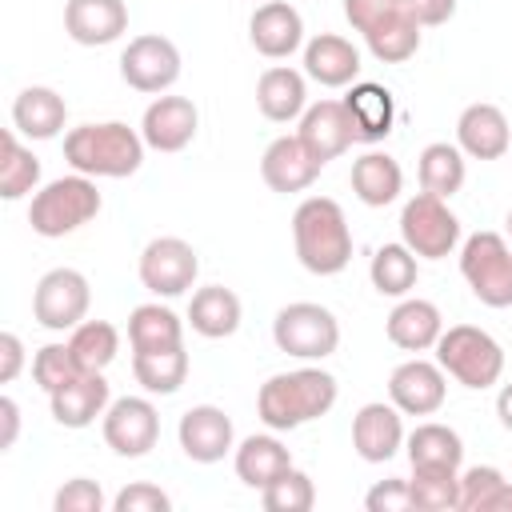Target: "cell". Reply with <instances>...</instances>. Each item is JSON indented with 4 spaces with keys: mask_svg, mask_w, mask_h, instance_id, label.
Returning a JSON list of instances; mask_svg holds the SVG:
<instances>
[{
    "mask_svg": "<svg viewBox=\"0 0 512 512\" xmlns=\"http://www.w3.org/2000/svg\"><path fill=\"white\" fill-rule=\"evenodd\" d=\"M336 396H340V388H336L332 372H324V368H292V372H276V376H268L260 384L256 416L272 432H292V428L332 412Z\"/></svg>",
    "mask_w": 512,
    "mask_h": 512,
    "instance_id": "1",
    "label": "cell"
},
{
    "mask_svg": "<svg viewBox=\"0 0 512 512\" xmlns=\"http://www.w3.org/2000/svg\"><path fill=\"white\" fill-rule=\"evenodd\" d=\"M292 244L296 260L312 276H336L352 260V228L344 208L332 196H308L292 212Z\"/></svg>",
    "mask_w": 512,
    "mask_h": 512,
    "instance_id": "2",
    "label": "cell"
},
{
    "mask_svg": "<svg viewBox=\"0 0 512 512\" xmlns=\"http://www.w3.org/2000/svg\"><path fill=\"white\" fill-rule=\"evenodd\" d=\"M144 136L128 128L124 120L104 124H80L64 136V160L84 176H108L124 180L144 164Z\"/></svg>",
    "mask_w": 512,
    "mask_h": 512,
    "instance_id": "3",
    "label": "cell"
},
{
    "mask_svg": "<svg viewBox=\"0 0 512 512\" xmlns=\"http://www.w3.org/2000/svg\"><path fill=\"white\" fill-rule=\"evenodd\" d=\"M344 16L380 64H404L420 48V20L404 0H344Z\"/></svg>",
    "mask_w": 512,
    "mask_h": 512,
    "instance_id": "4",
    "label": "cell"
},
{
    "mask_svg": "<svg viewBox=\"0 0 512 512\" xmlns=\"http://www.w3.org/2000/svg\"><path fill=\"white\" fill-rule=\"evenodd\" d=\"M100 192L92 184V176L84 172H72V176H60V180H48L44 188L32 192V204H28V224L36 236L44 240H60L76 228H84L88 220H96L100 212Z\"/></svg>",
    "mask_w": 512,
    "mask_h": 512,
    "instance_id": "5",
    "label": "cell"
},
{
    "mask_svg": "<svg viewBox=\"0 0 512 512\" xmlns=\"http://www.w3.org/2000/svg\"><path fill=\"white\" fill-rule=\"evenodd\" d=\"M436 364L444 368V376H452L464 388H492L504 372V348L496 344L492 332L476 328V324H452L440 332L436 340Z\"/></svg>",
    "mask_w": 512,
    "mask_h": 512,
    "instance_id": "6",
    "label": "cell"
},
{
    "mask_svg": "<svg viewBox=\"0 0 512 512\" xmlns=\"http://www.w3.org/2000/svg\"><path fill=\"white\" fill-rule=\"evenodd\" d=\"M460 276L488 308H512V244L500 232H472L460 248Z\"/></svg>",
    "mask_w": 512,
    "mask_h": 512,
    "instance_id": "7",
    "label": "cell"
},
{
    "mask_svg": "<svg viewBox=\"0 0 512 512\" xmlns=\"http://www.w3.org/2000/svg\"><path fill=\"white\" fill-rule=\"evenodd\" d=\"M272 340H276L280 352H288L296 360H324L340 344V324L324 304L296 300V304H284L276 312Z\"/></svg>",
    "mask_w": 512,
    "mask_h": 512,
    "instance_id": "8",
    "label": "cell"
},
{
    "mask_svg": "<svg viewBox=\"0 0 512 512\" xmlns=\"http://www.w3.org/2000/svg\"><path fill=\"white\" fill-rule=\"evenodd\" d=\"M400 240L424 260H444L460 244V220L444 196L416 192L400 208Z\"/></svg>",
    "mask_w": 512,
    "mask_h": 512,
    "instance_id": "9",
    "label": "cell"
},
{
    "mask_svg": "<svg viewBox=\"0 0 512 512\" xmlns=\"http://www.w3.org/2000/svg\"><path fill=\"white\" fill-rule=\"evenodd\" d=\"M88 304H92V288L88 276L76 268H52L36 280L32 316L48 332H72L88 316Z\"/></svg>",
    "mask_w": 512,
    "mask_h": 512,
    "instance_id": "10",
    "label": "cell"
},
{
    "mask_svg": "<svg viewBox=\"0 0 512 512\" xmlns=\"http://www.w3.org/2000/svg\"><path fill=\"white\" fill-rule=\"evenodd\" d=\"M120 76L128 88L160 96L180 80V52L168 36L144 32V36L128 40V48L120 52Z\"/></svg>",
    "mask_w": 512,
    "mask_h": 512,
    "instance_id": "11",
    "label": "cell"
},
{
    "mask_svg": "<svg viewBox=\"0 0 512 512\" xmlns=\"http://www.w3.org/2000/svg\"><path fill=\"white\" fill-rule=\"evenodd\" d=\"M136 272H140V284L152 296H184L196 284L200 260H196V248L188 240H180V236H156V240L144 244Z\"/></svg>",
    "mask_w": 512,
    "mask_h": 512,
    "instance_id": "12",
    "label": "cell"
},
{
    "mask_svg": "<svg viewBox=\"0 0 512 512\" xmlns=\"http://www.w3.org/2000/svg\"><path fill=\"white\" fill-rule=\"evenodd\" d=\"M160 440V416L152 408V400L144 396H120L108 404L104 412V444L124 456V460H136V456H148Z\"/></svg>",
    "mask_w": 512,
    "mask_h": 512,
    "instance_id": "13",
    "label": "cell"
},
{
    "mask_svg": "<svg viewBox=\"0 0 512 512\" xmlns=\"http://www.w3.org/2000/svg\"><path fill=\"white\" fill-rule=\"evenodd\" d=\"M444 396H448V380H444V368L432 360H420V356L404 360L388 376V400L404 416H432L440 412Z\"/></svg>",
    "mask_w": 512,
    "mask_h": 512,
    "instance_id": "14",
    "label": "cell"
},
{
    "mask_svg": "<svg viewBox=\"0 0 512 512\" xmlns=\"http://www.w3.org/2000/svg\"><path fill=\"white\" fill-rule=\"evenodd\" d=\"M296 136H300V144L320 164L344 156L356 144V128H352V116H348L344 100H316V104H308L304 116H300Z\"/></svg>",
    "mask_w": 512,
    "mask_h": 512,
    "instance_id": "15",
    "label": "cell"
},
{
    "mask_svg": "<svg viewBox=\"0 0 512 512\" xmlns=\"http://www.w3.org/2000/svg\"><path fill=\"white\" fill-rule=\"evenodd\" d=\"M176 436H180V448H184L188 460H196V464H216V460H224V456L232 452L236 428H232V420H228L224 408H216V404H196V408H188V412L180 416Z\"/></svg>",
    "mask_w": 512,
    "mask_h": 512,
    "instance_id": "16",
    "label": "cell"
},
{
    "mask_svg": "<svg viewBox=\"0 0 512 512\" xmlns=\"http://www.w3.org/2000/svg\"><path fill=\"white\" fill-rule=\"evenodd\" d=\"M196 124H200V112H196V104L188 96H156L144 108L140 136L156 152H180V148L192 144Z\"/></svg>",
    "mask_w": 512,
    "mask_h": 512,
    "instance_id": "17",
    "label": "cell"
},
{
    "mask_svg": "<svg viewBox=\"0 0 512 512\" xmlns=\"http://www.w3.org/2000/svg\"><path fill=\"white\" fill-rule=\"evenodd\" d=\"M404 412L396 404H384V400H372L364 404L356 416H352V448L360 460L368 464H384L400 452L404 444Z\"/></svg>",
    "mask_w": 512,
    "mask_h": 512,
    "instance_id": "18",
    "label": "cell"
},
{
    "mask_svg": "<svg viewBox=\"0 0 512 512\" xmlns=\"http://www.w3.org/2000/svg\"><path fill=\"white\" fill-rule=\"evenodd\" d=\"M64 32L84 48L116 44L128 32V4L124 0H68Z\"/></svg>",
    "mask_w": 512,
    "mask_h": 512,
    "instance_id": "19",
    "label": "cell"
},
{
    "mask_svg": "<svg viewBox=\"0 0 512 512\" xmlns=\"http://www.w3.org/2000/svg\"><path fill=\"white\" fill-rule=\"evenodd\" d=\"M248 40L260 56L284 60L304 44V20L288 0H264L248 20Z\"/></svg>",
    "mask_w": 512,
    "mask_h": 512,
    "instance_id": "20",
    "label": "cell"
},
{
    "mask_svg": "<svg viewBox=\"0 0 512 512\" xmlns=\"http://www.w3.org/2000/svg\"><path fill=\"white\" fill-rule=\"evenodd\" d=\"M52 400V420L64 428H88L96 424V416L108 412L112 404V388L104 380V372H80L68 384H60L56 392H48Z\"/></svg>",
    "mask_w": 512,
    "mask_h": 512,
    "instance_id": "21",
    "label": "cell"
},
{
    "mask_svg": "<svg viewBox=\"0 0 512 512\" xmlns=\"http://www.w3.org/2000/svg\"><path fill=\"white\" fill-rule=\"evenodd\" d=\"M456 144L472 160H500L512 148V128L508 116L496 104H468L456 120Z\"/></svg>",
    "mask_w": 512,
    "mask_h": 512,
    "instance_id": "22",
    "label": "cell"
},
{
    "mask_svg": "<svg viewBox=\"0 0 512 512\" xmlns=\"http://www.w3.org/2000/svg\"><path fill=\"white\" fill-rule=\"evenodd\" d=\"M320 160L300 144V136H276L260 156V176L272 192H304L320 176Z\"/></svg>",
    "mask_w": 512,
    "mask_h": 512,
    "instance_id": "23",
    "label": "cell"
},
{
    "mask_svg": "<svg viewBox=\"0 0 512 512\" xmlns=\"http://www.w3.org/2000/svg\"><path fill=\"white\" fill-rule=\"evenodd\" d=\"M384 332L404 352H428V348H436V340L444 332V316H440V308L432 300L400 296V304L388 312Z\"/></svg>",
    "mask_w": 512,
    "mask_h": 512,
    "instance_id": "24",
    "label": "cell"
},
{
    "mask_svg": "<svg viewBox=\"0 0 512 512\" xmlns=\"http://www.w3.org/2000/svg\"><path fill=\"white\" fill-rule=\"evenodd\" d=\"M304 72L324 88H344L360 76V52L336 32H320L304 44Z\"/></svg>",
    "mask_w": 512,
    "mask_h": 512,
    "instance_id": "25",
    "label": "cell"
},
{
    "mask_svg": "<svg viewBox=\"0 0 512 512\" xmlns=\"http://www.w3.org/2000/svg\"><path fill=\"white\" fill-rule=\"evenodd\" d=\"M344 108H348V116H352V128H356V140H360V144L384 140V136L392 132V124H396V100H392V92H388L384 84H376V80L352 84L348 96H344Z\"/></svg>",
    "mask_w": 512,
    "mask_h": 512,
    "instance_id": "26",
    "label": "cell"
},
{
    "mask_svg": "<svg viewBox=\"0 0 512 512\" xmlns=\"http://www.w3.org/2000/svg\"><path fill=\"white\" fill-rule=\"evenodd\" d=\"M256 108L264 112V120L272 124H288V120H300L304 108H308V88H304V76L296 68H264L260 80H256Z\"/></svg>",
    "mask_w": 512,
    "mask_h": 512,
    "instance_id": "27",
    "label": "cell"
},
{
    "mask_svg": "<svg viewBox=\"0 0 512 512\" xmlns=\"http://www.w3.org/2000/svg\"><path fill=\"white\" fill-rule=\"evenodd\" d=\"M64 120H68V104L56 88L32 84L12 100V124L28 140H52L64 128Z\"/></svg>",
    "mask_w": 512,
    "mask_h": 512,
    "instance_id": "28",
    "label": "cell"
},
{
    "mask_svg": "<svg viewBox=\"0 0 512 512\" xmlns=\"http://www.w3.org/2000/svg\"><path fill=\"white\" fill-rule=\"evenodd\" d=\"M188 324L192 332H200L204 340H224L240 328V296L224 284H208L192 292L188 304Z\"/></svg>",
    "mask_w": 512,
    "mask_h": 512,
    "instance_id": "29",
    "label": "cell"
},
{
    "mask_svg": "<svg viewBox=\"0 0 512 512\" xmlns=\"http://www.w3.org/2000/svg\"><path fill=\"white\" fill-rule=\"evenodd\" d=\"M348 180H352L356 200L368 204V208L392 204L400 196V188H404V172H400V164L388 152H364V156H356Z\"/></svg>",
    "mask_w": 512,
    "mask_h": 512,
    "instance_id": "30",
    "label": "cell"
},
{
    "mask_svg": "<svg viewBox=\"0 0 512 512\" xmlns=\"http://www.w3.org/2000/svg\"><path fill=\"white\" fill-rule=\"evenodd\" d=\"M132 376L144 392L152 396H172L184 388L188 380V352L184 344H172V348H144V352H132Z\"/></svg>",
    "mask_w": 512,
    "mask_h": 512,
    "instance_id": "31",
    "label": "cell"
},
{
    "mask_svg": "<svg viewBox=\"0 0 512 512\" xmlns=\"http://www.w3.org/2000/svg\"><path fill=\"white\" fill-rule=\"evenodd\" d=\"M408 464L412 468H444V472H460V460H464V440L456 428L448 424H416L408 432Z\"/></svg>",
    "mask_w": 512,
    "mask_h": 512,
    "instance_id": "32",
    "label": "cell"
},
{
    "mask_svg": "<svg viewBox=\"0 0 512 512\" xmlns=\"http://www.w3.org/2000/svg\"><path fill=\"white\" fill-rule=\"evenodd\" d=\"M288 468H292V456H288V448L276 436H248L236 448V476L248 488H260L264 492Z\"/></svg>",
    "mask_w": 512,
    "mask_h": 512,
    "instance_id": "33",
    "label": "cell"
},
{
    "mask_svg": "<svg viewBox=\"0 0 512 512\" xmlns=\"http://www.w3.org/2000/svg\"><path fill=\"white\" fill-rule=\"evenodd\" d=\"M420 256L400 240V244H380L372 252V264H368V276H372V288L380 296H408L420 280Z\"/></svg>",
    "mask_w": 512,
    "mask_h": 512,
    "instance_id": "34",
    "label": "cell"
},
{
    "mask_svg": "<svg viewBox=\"0 0 512 512\" xmlns=\"http://www.w3.org/2000/svg\"><path fill=\"white\" fill-rule=\"evenodd\" d=\"M416 172H420V188L432 192V196H444V200L456 196V192L464 188V176H468L460 144H448V140L428 144V148L420 152Z\"/></svg>",
    "mask_w": 512,
    "mask_h": 512,
    "instance_id": "35",
    "label": "cell"
},
{
    "mask_svg": "<svg viewBox=\"0 0 512 512\" xmlns=\"http://www.w3.org/2000/svg\"><path fill=\"white\" fill-rule=\"evenodd\" d=\"M128 344H132V352L184 344V324L164 304H136L128 316Z\"/></svg>",
    "mask_w": 512,
    "mask_h": 512,
    "instance_id": "36",
    "label": "cell"
},
{
    "mask_svg": "<svg viewBox=\"0 0 512 512\" xmlns=\"http://www.w3.org/2000/svg\"><path fill=\"white\" fill-rule=\"evenodd\" d=\"M36 184H40V160L32 156V148L20 144L16 128H8L0 136V196L20 200V196L36 192Z\"/></svg>",
    "mask_w": 512,
    "mask_h": 512,
    "instance_id": "37",
    "label": "cell"
},
{
    "mask_svg": "<svg viewBox=\"0 0 512 512\" xmlns=\"http://www.w3.org/2000/svg\"><path fill=\"white\" fill-rule=\"evenodd\" d=\"M68 348L84 372H104L120 352V332L108 320H80L68 336Z\"/></svg>",
    "mask_w": 512,
    "mask_h": 512,
    "instance_id": "38",
    "label": "cell"
},
{
    "mask_svg": "<svg viewBox=\"0 0 512 512\" xmlns=\"http://www.w3.org/2000/svg\"><path fill=\"white\" fill-rule=\"evenodd\" d=\"M412 508L416 512H452L460 508V472L444 468H412Z\"/></svg>",
    "mask_w": 512,
    "mask_h": 512,
    "instance_id": "39",
    "label": "cell"
},
{
    "mask_svg": "<svg viewBox=\"0 0 512 512\" xmlns=\"http://www.w3.org/2000/svg\"><path fill=\"white\" fill-rule=\"evenodd\" d=\"M264 508L268 512H308L316 504V488H312V476L300 472V468H288L280 472L264 492H260Z\"/></svg>",
    "mask_w": 512,
    "mask_h": 512,
    "instance_id": "40",
    "label": "cell"
},
{
    "mask_svg": "<svg viewBox=\"0 0 512 512\" xmlns=\"http://www.w3.org/2000/svg\"><path fill=\"white\" fill-rule=\"evenodd\" d=\"M84 368H80V360L72 356V348H68V340L64 344H44V348H36V356H32V380L44 388V392H56L60 384H68L72 376H80Z\"/></svg>",
    "mask_w": 512,
    "mask_h": 512,
    "instance_id": "41",
    "label": "cell"
},
{
    "mask_svg": "<svg viewBox=\"0 0 512 512\" xmlns=\"http://www.w3.org/2000/svg\"><path fill=\"white\" fill-rule=\"evenodd\" d=\"M504 484V472L492 468V464H472L464 476H460V512H484L488 496Z\"/></svg>",
    "mask_w": 512,
    "mask_h": 512,
    "instance_id": "42",
    "label": "cell"
},
{
    "mask_svg": "<svg viewBox=\"0 0 512 512\" xmlns=\"http://www.w3.org/2000/svg\"><path fill=\"white\" fill-rule=\"evenodd\" d=\"M112 508L116 512H168L172 508V496L164 488L148 484V480H136V484H128V488L116 492Z\"/></svg>",
    "mask_w": 512,
    "mask_h": 512,
    "instance_id": "43",
    "label": "cell"
},
{
    "mask_svg": "<svg viewBox=\"0 0 512 512\" xmlns=\"http://www.w3.org/2000/svg\"><path fill=\"white\" fill-rule=\"evenodd\" d=\"M52 508H56V512H100V508H104V492H100L96 480L76 476V480H68V484L56 492Z\"/></svg>",
    "mask_w": 512,
    "mask_h": 512,
    "instance_id": "44",
    "label": "cell"
},
{
    "mask_svg": "<svg viewBox=\"0 0 512 512\" xmlns=\"http://www.w3.org/2000/svg\"><path fill=\"white\" fill-rule=\"evenodd\" d=\"M364 508L368 512H408L412 508V488L408 480L400 476H388V480H376L364 496Z\"/></svg>",
    "mask_w": 512,
    "mask_h": 512,
    "instance_id": "45",
    "label": "cell"
},
{
    "mask_svg": "<svg viewBox=\"0 0 512 512\" xmlns=\"http://www.w3.org/2000/svg\"><path fill=\"white\" fill-rule=\"evenodd\" d=\"M24 368V344L16 332H0V380L12 384Z\"/></svg>",
    "mask_w": 512,
    "mask_h": 512,
    "instance_id": "46",
    "label": "cell"
},
{
    "mask_svg": "<svg viewBox=\"0 0 512 512\" xmlns=\"http://www.w3.org/2000/svg\"><path fill=\"white\" fill-rule=\"evenodd\" d=\"M408 4V12L420 20V28L424 24H444V20H452V12H456V0H404Z\"/></svg>",
    "mask_w": 512,
    "mask_h": 512,
    "instance_id": "47",
    "label": "cell"
},
{
    "mask_svg": "<svg viewBox=\"0 0 512 512\" xmlns=\"http://www.w3.org/2000/svg\"><path fill=\"white\" fill-rule=\"evenodd\" d=\"M0 420H4L0 448H12V444H16V432H20V408H16L12 396H0Z\"/></svg>",
    "mask_w": 512,
    "mask_h": 512,
    "instance_id": "48",
    "label": "cell"
},
{
    "mask_svg": "<svg viewBox=\"0 0 512 512\" xmlns=\"http://www.w3.org/2000/svg\"><path fill=\"white\" fill-rule=\"evenodd\" d=\"M484 512H512V480H504V484H500V488L488 496Z\"/></svg>",
    "mask_w": 512,
    "mask_h": 512,
    "instance_id": "49",
    "label": "cell"
},
{
    "mask_svg": "<svg viewBox=\"0 0 512 512\" xmlns=\"http://www.w3.org/2000/svg\"><path fill=\"white\" fill-rule=\"evenodd\" d=\"M496 416H500V424L512 432V384L500 388V396H496Z\"/></svg>",
    "mask_w": 512,
    "mask_h": 512,
    "instance_id": "50",
    "label": "cell"
},
{
    "mask_svg": "<svg viewBox=\"0 0 512 512\" xmlns=\"http://www.w3.org/2000/svg\"><path fill=\"white\" fill-rule=\"evenodd\" d=\"M508 244H512V212H508Z\"/></svg>",
    "mask_w": 512,
    "mask_h": 512,
    "instance_id": "51",
    "label": "cell"
}]
</instances>
